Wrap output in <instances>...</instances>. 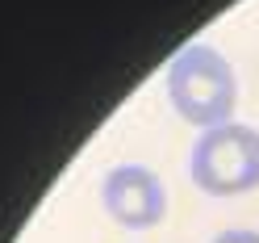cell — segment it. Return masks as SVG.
Returning a JSON list of instances; mask_svg holds the SVG:
<instances>
[{"mask_svg": "<svg viewBox=\"0 0 259 243\" xmlns=\"http://www.w3.org/2000/svg\"><path fill=\"white\" fill-rule=\"evenodd\" d=\"M101 205L105 214L125 231H151L167 214V189L163 181L142 164H117L101 181Z\"/></svg>", "mask_w": 259, "mask_h": 243, "instance_id": "obj_3", "label": "cell"}, {"mask_svg": "<svg viewBox=\"0 0 259 243\" xmlns=\"http://www.w3.org/2000/svg\"><path fill=\"white\" fill-rule=\"evenodd\" d=\"M188 176L209 197H238L259 189V130L242 122L201 130L188 151Z\"/></svg>", "mask_w": 259, "mask_h": 243, "instance_id": "obj_2", "label": "cell"}, {"mask_svg": "<svg viewBox=\"0 0 259 243\" xmlns=\"http://www.w3.org/2000/svg\"><path fill=\"white\" fill-rule=\"evenodd\" d=\"M213 243H259V231H247V226H230V231L213 235Z\"/></svg>", "mask_w": 259, "mask_h": 243, "instance_id": "obj_4", "label": "cell"}, {"mask_svg": "<svg viewBox=\"0 0 259 243\" xmlns=\"http://www.w3.org/2000/svg\"><path fill=\"white\" fill-rule=\"evenodd\" d=\"M167 101L197 130L226 126L238 105V80L222 51L209 42H188L167 63Z\"/></svg>", "mask_w": 259, "mask_h": 243, "instance_id": "obj_1", "label": "cell"}]
</instances>
